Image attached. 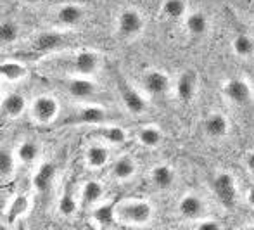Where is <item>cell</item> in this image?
<instances>
[{"label": "cell", "mask_w": 254, "mask_h": 230, "mask_svg": "<svg viewBox=\"0 0 254 230\" xmlns=\"http://www.w3.org/2000/svg\"><path fill=\"white\" fill-rule=\"evenodd\" d=\"M152 204L144 199L125 201L118 204V218L130 225H145L152 220Z\"/></svg>", "instance_id": "cell-1"}, {"label": "cell", "mask_w": 254, "mask_h": 230, "mask_svg": "<svg viewBox=\"0 0 254 230\" xmlns=\"http://www.w3.org/2000/svg\"><path fill=\"white\" fill-rule=\"evenodd\" d=\"M114 80H116L118 92H120V97H121V100H123L125 107H127L131 114H144L145 109H147V102H145L144 95L135 90L120 73H114Z\"/></svg>", "instance_id": "cell-2"}, {"label": "cell", "mask_w": 254, "mask_h": 230, "mask_svg": "<svg viewBox=\"0 0 254 230\" xmlns=\"http://www.w3.org/2000/svg\"><path fill=\"white\" fill-rule=\"evenodd\" d=\"M144 30V17L137 9H125L118 16V35L123 40H133Z\"/></svg>", "instance_id": "cell-3"}, {"label": "cell", "mask_w": 254, "mask_h": 230, "mask_svg": "<svg viewBox=\"0 0 254 230\" xmlns=\"http://www.w3.org/2000/svg\"><path fill=\"white\" fill-rule=\"evenodd\" d=\"M69 71L80 77H92L101 68V56L94 50H80L67 61Z\"/></svg>", "instance_id": "cell-4"}, {"label": "cell", "mask_w": 254, "mask_h": 230, "mask_svg": "<svg viewBox=\"0 0 254 230\" xmlns=\"http://www.w3.org/2000/svg\"><path fill=\"white\" fill-rule=\"evenodd\" d=\"M109 118L111 114L101 106H83L71 116L64 118L63 125H102L109 121Z\"/></svg>", "instance_id": "cell-5"}, {"label": "cell", "mask_w": 254, "mask_h": 230, "mask_svg": "<svg viewBox=\"0 0 254 230\" xmlns=\"http://www.w3.org/2000/svg\"><path fill=\"white\" fill-rule=\"evenodd\" d=\"M223 95L227 97L228 102L235 106H248L253 100V88L244 78H230L223 83L221 88Z\"/></svg>", "instance_id": "cell-6"}, {"label": "cell", "mask_w": 254, "mask_h": 230, "mask_svg": "<svg viewBox=\"0 0 254 230\" xmlns=\"http://www.w3.org/2000/svg\"><path fill=\"white\" fill-rule=\"evenodd\" d=\"M213 190L216 194L218 201L223 204L225 208H234L235 197H237V185H235V178L228 171H221L214 177L213 180Z\"/></svg>", "instance_id": "cell-7"}, {"label": "cell", "mask_w": 254, "mask_h": 230, "mask_svg": "<svg viewBox=\"0 0 254 230\" xmlns=\"http://www.w3.org/2000/svg\"><path fill=\"white\" fill-rule=\"evenodd\" d=\"M31 114L37 123L49 125L56 121L57 114H59V102L52 95H40L31 104Z\"/></svg>", "instance_id": "cell-8"}, {"label": "cell", "mask_w": 254, "mask_h": 230, "mask_svg": "<svg viewBox=\"0 0 254 230\" xmlns=\"http://www.w3.org/2000/svg\"><path fill=\"white\" fill-rule=\"evenodd\" d=\"M67 93H69L73 99L78 100H88L97 93V85L92 80L90 77H80L76 75L74 78H71L66 85Z\"/></svg>", "instance_id": "cell-9"}, {"label": "cell", "mask_w": 254, "mask_h": 230, "mask_svg": "<svg viewBox=\"0 0 254 230\" xmlns=\"http://www.w3.org/2000/svg\"><path fill=\"white\" fill-rule=\"evenodd\" d=\"M202 130L209 139L220 140L228 135V132H230V123H228L227 116H223L221 113H211L209 116L204 120Z\"/></svg>", "instance_id": "cell-10"}, {"label": "cell", "mask_w": 254, "mask_h": 230, "mask_svg": "<svg viewBox=\"0 0 254 230\" xmlns=\"http://www.w3.org/2000/svg\"><path fill=\"white\" fill-rule=\"evenodd\" d=\"M171 80L164 71L161 70H151L145 73L144 77V87L151 95H164L170 90Z\"/></svg>", "instance_id": "cell-11"}, {"label": "cell", "mask_w": 254, "mask_h": 230, "mask_svg": "<svg viewBox=\"0 0 254 230\" xmlns=\"http://www.w3.org/2000/svg\"><path fill=\"white\" fill-rule=\"evenodd\" d=\"M204 210H206V204L197 194H185L180 201H178V213L184 218L189 220H197L202 217Z\"/></svg>", "instance_id": "cell-12"}, {"label": "cell", "mask_w": 254, "mask_h": 230, "mask_svg": "<svg viewBox=\"0 0 254 230\" xmlns=\"http://www.w3.org/2000/svg\"><path fill=\"white\" fill-rule=\"evenodd\" d=\"M197 90V73L194 70H185L177 80V95L182 102H190Z\"/></svg>", "instance_id": "cell-13"}, {"label": "cell", "mask_w": 254, "mask_h": 230, "mask_svg": "<svg viewBox=\"0 0 254 230\" xmlns=\"http://www.w3.org/2000/svg\"><path fill=\"white\" fill-rule=\"evenodd\" d=\"M24 111H26V99H24V95H21V93H17V92L3 95L2 113L5 118L16 120V118H19Z\"/></svg>", "instance_id": "cell-14"}, {"label": "cell", "mask_w": 254, "mask_h": 230, "mask_svg": "<svg viewBox=\"0 0 254 230\" xmlns=\"http://www.w3.org/2000/svg\"><path fill=\"white\" fill-rule=\"evenodd\" d=\"M63 44H64V35L57 33V31H45V33H40L35 38L31 47H33L35 52L49 54L57 50Z\"/></svg>", "instance_id": "cell-15"}, {"label": "cell", "mask_w": 254, "mask_h": 230, "mask_svg": "<svg viewBox=\"0 0 254 230\" xmlns=\"http://www.w3.org/2000/svg\"><path fill=\"white\" fill-rule=\"evenodd\" d=\"M85 9L78 3H66V5L59 7L57 9V21H59L63 26H76L78 23L83 21Z\"/></svg>", "instance_id": "cell-16"}, {"label": "cell", "mask_w": 254, "mask_h": 230, "mask_svg": "<svg viewBox=\"0 0 254 230\" xmlns=\"http://www.w3.org/2000/svg\"><path fill=\"white\" fill-rule=\"evenodd\" d=\"M175 171L170 164H157V166L152 168L151 171V182L156 189L159 190H168L171 189L175 184Z\"/></svg>", "instance_id": "cell-17"}, {"label": "cell", "mask_w": 254, "mask_h": 230, "mask_svg": "<svg viewBox=\"0 0 254 230\" xmlns=\"http://www.w3.org/2000/svg\"><path fill=\"white\" fill-rule=\"evenodd\" d=\"M0 77L7 83H17V81H23L28 77V70L23 63H17V61H3L2 66H0Z\"/></svg>", "instance_id": "cell-18"}, {"label": "cell", "mask_w": 254, "mask_h": 230, "mask_svg": "<svg viewBox=\"0 0 254 230\" xmlns=\"http://www.w3.org/2000/svg\"><path fill=\"white\" fill-rule=\"evenodd\" d=\"M54 177H56V166L52 163H44L38 166L33 175V187L38 192H47L52 187Z\"/></svg>", "instance_id": "cell-19"}, {"label": "cell", "mask_w": 254, "mask_h": 230, "mask_svg": "<svg viewBox=\"0 0 254 230\" xmlns=\"http://www.w3.org/2000/svg\"><path fill=\"white\" fill-rule=\"evenodd\" d=\"M85 161L90 168H104L107 163H109V151H107L106 146H99V144H94L87 149L85 153Z\"/></svg>", "instance_id": "cell-20"}, {"label": "cell", "mask_w": 254, "mask_h": 230, "mask_svg": "<svg viewBox=\"0 0 254 230\" xmlns=\"http://www.w3.org/2000/svg\"><path fill=\"white\" fill-rule=\"evenodd\" d=\"M207 16L202 10H195L190 12L185 19V28H187V33L192 37H202L207 31Z\"/></svg>", "instance_id": "cell-21"}, {"label": "cell", "mask_w": 254, "mask_h": 230, "mask_svg": "<svg viewBox=\"0 0 254 230\" xmlns=\"http://www.w3.org/2000/svg\"><path fill=\"white\" fill-rule=\"evenodd\" d=\"M118 218V204L114 203H104L99 204L94 210V220L101 227H111Z\"/></svg>", "instance_id": "cell-22"}, {"label": "cell", "mask_w": 254, "mask_h": 230, "mask_svg": "<svg viewBox=\"0 0 254 230\" xmlns=\"http://www.w3.org/2000/svg\"><path fill=\"white\" fill-rule=\"evenodd\" d=\"M104 196V187L97 180H88L87 184L81 187V203L85 206H94Z\"/></svg>", "instance_id": "cell-23"}, {"label": "cell", "mask_w": 254, "mask_h": 230, "mask_svg": "<svg viewBox=\"0 0 254 230\" xmlns=\"http://www.w3.org/2000/svg\"><path fill=\"white\" fill-rule=\"evenodd\" d=\"M232 50H234L235 56L249 59V57L254 56V40L248 33L235 35L234 40H232Z\"/></svg>", "instance_id": "cell-24"}, {"label": "cell", "mask_w": 254, "mask_h": 230, "mask_svg": "<svg viewBox=\"0 0 254 230\" xmlns=\"http://www.w3.org/2000/svg\"><path fill=\"white\" fill-rule=\"evenodd\" d=\"M135 173H137V164L128 156L120 157L113 166V175L118 180H130Z\"/></svg>", "instance_id": "cell-25"}, {"label": "cell", "mask_w": 254, "mask_h": 230, "mask_svg": "<svg viewBox=\"0 0 254 230\" xmlns=\"http://www.w3.org/2000/svg\"><path fill=\"white\" fill-rule=\"evenodd\" d=\"M95 134H97L102 140H106L107 144H113V146H120V144L127 142V132H125L121 127H116V125H106V127H101L99 130H95Z\"/></svg>", "instance_id": "cell-26"}, {"label": "cell", "mask_w": 254, "mask_h": 230, "mask_svg": "<svg viewBox=\"0 0 254 230\" xmlns=\"http://www.w3.org/2000/svg\"><path fill=\"white\" fill-rule=\"evenodd\" d=\"M16 156L21 163L31 164L38 159V156H40V146H38L35 140H24V142H21L19 147H17Z\"/></svg>", "instance_id": "cell-27"}, {"label": "cell", "mask_w": 254, "mask_h": 230, "mask_svg": "<svg viewBox=\"0 0 254 230\" xmlns=\"http://www.w3.org/2000/svg\"><path fill=\"white\" fill-rule=\"evenodd\" d=\"M161 10H163V14L168 19L178 21L187 12V2H185V0H164Z\"/></svg>", "instance_id": "cell-28"}, {"label": "cell", "mask_w": 254, "mask_h": 230, "mask_svg": "<svg viewBox=\"0 0 254 230\" xmlns=\"http://www.w3.org/2000/svg\"><path fill=\"white\" fill-rule=\"evenodd\" d=\"M57 210H59V213L63 215V217H73V215L76 213L78 201L71 189H66L63 192V196H61V199H59V204H57Z\"/></svg>", "instance_id": "cell-29"}, {"label": "cell", "mask_w": 254, "mask_h": 230, "mask_svg": "<svg viewBox=\"0 0 254 230\" xmlns=\"http://www.w3.org/2000/svg\"><path fill=\"white\" fill-rule=\"evenodd\" d=\"M161 140H163V134L156 127H144L138 132V142L144 147H149V149L157 147L161 144Z\"/></svg>", "instance_id": "cell-30"}, {"label": "cell", "mask_w": 254, "mask_h": 230, "mask_svg": "<svg viewBox=\"0 0 254 230\" xmlns=\"http://www.w3.org/2000/svg\"><path fill=\"white\" fill-rule=\"evenodd\" d=\"M16 157L12 153L3 149L2 154H0V173H2L3 178H9L14 175V170H16Z\"/></svg>", "instance_id": "cell-31"}, {"label": "cell", "mask_w": 254, "mask_h": 230, "mask_svg": "<svg viewBox=\"0 0 254 230\" xmlns=\"http://www.w3.org/2000/svg\"><path fill=\"white\" fill-rule=\"evenodd\" d=\"M19 37V26L14 21H3L0 26V38L3 44H12Z\"/></svg>", "instance_id": "cell-32"}, {"label": "cell", "mask_w": 254, "mask_h": 230, "mask_svg": "<svg viewBox=\"0 0 254 230\" xmlns=\"http://www.w3.org/2000/svg\"><path fill=\"white\" fill-rule=\"evenodd\" d=\"M28 208V197L26 196H17L16 199L12 201V204H10V211H9V217L10 220L16 217H21V215L26 211Z\"/></svg>", "instance_id": "cell-33"}, {"label": "cell", "mask_w": 254, "mask_h": 230, "mask_svg": "<svg viewBox=\"0 0 254 230\" xmlns=\"http://www.w3.org/2000/svg\"><path fill=\"white\" fill-rule=\"evenodd\" d=\"M197 229L201 230H220L221 225L218 220H214V218H202L201 224H197Z\"/></svg>", "instance_id": "cell-34"}, {"label": "cell", "mask_w": 254, "mask_h": 230, "mask_svg": "<svg viewBox=\"0 0 254 230\" xmlns=\"http://www.w3.org/2000/svg\"><path fill=\"white\" fill-rule=\"evenodd\" d=\"M246 166H248V170L251 171V173H254V151H251V153L246 156Z\"/></svg>", "instance_id": "cell-35"}, {"label": "cell", "mask_w": 254, "mask_h": 230, "mask_svg": "<svg viewBox=\"0 0 254 230\" xmlns=\"http://www.w3.org/2000/svg\"><path fill=\"white\" fill-rule=\"evenodd\" d=\"M248 203H249V206L254 208V185L249 189V192H248Z\"/></svg>", "instance_id": "cell-36"}, {"label": "cell", "mask_w": 254, "mask_h": 230, "mask_svg": "<svg viewBox=\"0 0 254 230\" xmlns=\"http://www.w3.org/2000/svg\"><path fill=\"white\" fill-rule=\"evenodd\" d=\"M24 3H31V5H33V3H40V2H44V0H23Z\"/></svg>", "instance_id": "cell-37"}]
</instances>
